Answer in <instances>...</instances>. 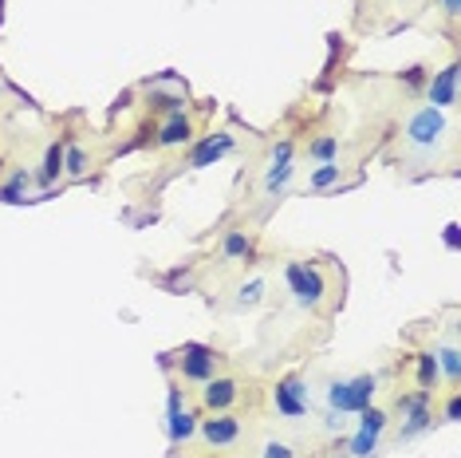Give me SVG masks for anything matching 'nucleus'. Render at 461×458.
Returning <instances> with one entry per match:
<instances>
[{
	"label": "nucleus",
	"instance_id": "obj_1",
	"mask_svg": "<svg viewBox=\"0 0 461 458\" xmlns=\"http://www.w3.org/2000/svg\"><path fill=\"white\" fill-rule=\"evenodd\" d=\"M394 411H398V435H394L398 443H411V439H418V435L434 431V419H438L434 415V391H422V388L398 391Z\"/></svg>",
	"mask_w": 461,
	"mask_h": 458
},
{
	"label": "nucleus",
	"instance_id": "obj_2",
	"mask_svg": "<svg viewBox=\"0 0 461 458\" xmlns=\"http://www.w3.org/2000/svg\"><path fill=\"white\" fill-rule=\"evenodd\" d=\"M375 391H379V376L375 371H363V376H351V380H331L328 408L331 415H359L375 403Z\"/></svg>",
	"mask_w": 461,
	"mask_h": 458
},
{
	"label": "nucleus",
	"instance_id": "obj_3",
	"mask_svg": "<svg viewBox=\"0 0 461 458\" xmlns=\"http://www.w3.org/2000/svg\"><path fill=\"white\" fill-rule=\"evenodd\" d=\"M285 289L300 308L320 312L323 297H328V277H323L320 265H312V261H285Z\"/></svg>",
	"mask_w": 461,
	"mask_h": 458
},
{
	"label": "nucleus",
	"instance_id": "obj_4",
	"mask_svg": "<svg viewBox=\"0 0 461 458\" xmlns=\"http://www.w3.org/2000/svg\"><path fill=\"white\" fill-rule=\"evenodd\" d=\"M446 134H449V119H446V111H438V107H418L411 119H406V147H411L414 154H434L438 147L446 142Z\"/></svg>",
	"mask_w": 461,
	"mask_h": 458
},
{
	"label": "nucleus",
	"instance_id": "obj_5",
	"mask_svg": "<svg viewBox=\"0 0 461 458\" xmlns=\"http://www.w3.org/2000/svg\"><path fill=\"white\" fill-rule=\"evenodd\" d=\"M221 352L209 348V344H185L182 352H177V376L182 383H209L213 376H221Z\"/></svg>",
	"mask_w": 461,
	"mask_h": 458
},
{
	"label": "nucleus",
	"instance_id": "obj_6",
	"mask_svg": "<svg viewBox=\"0 0 461 458\" xmlns=\"http://www.w3.org/2000/svg\"><path fill=\"white\" fill-rule=\"evenodd\" d=\"M386 426H391V415H386L383 408H366L359 411V426H355L351 443H348V458H375L379 454V443L386 435Z\"/></svg>",
	"mask_w": 461,
	"mask_h": 458
},
{
	"label": "nucleus",
	"instance_id": "obj_7",
	"mask_svg": "<svg viewBox=\"0 0 461 458\" xmlns=\"http://www.w3.org/2000/svg\"><path fill=\"white\" fill-rule=\"evenodd\" d=\"M272 408H276L280 419H303V415L312 411V391H308V380L303 376H285L276 380V388H272Z\"/></svg>",
	"mask_w": 461,
	"mask_h": 458
},
{
	"label": "nucleus",
	"instance_id": "obj_8",
	"mask_svg": "<svg viewBox=\"0 0 461 458\" xmlns=\"http://www.w3.org/2000/svg\"><path fill=\"white\" fill-rule=\"evenodd\" d=\"M197 423H202V415L185 408L182 388L170 383V395H166V435H170V443H190L197 435Z\"/></svg>",
	"mask_w": 461,
	"mask_h": 458
},
{
	"label": "nucleus",
	"instance_id": "obj_9",
	"mask_svg": "<svg viewBox=\"0 0 461 458\" xmlns=\"http://www.w3.org/2000/svg\"><path fill=\"white\" fill-rule=\"evenodd\" d=\"M197 435H202V443L209 451H229V446L240 443L245 423H240V415H233V411H217V415H209V419L197 423Z\"/></svg>",
	"mask_w": 461,
	"mask_h": 458
},
{
	"label": "nucleus",
	"instance_id": "obj_10",
	"mask_svg": "<svg viewBox=\"0 0 461 458\" xmlns=\"http://www.w3.org/2000/svg\"><path fill=\"white\" fill-rule=\"evenodd\" d=\"M237 399H240V380H233V376H213L209 383H202V395H197L202 411H209V415L233 411Z\"/></svg>",
	"mask_w": 461,
	"mask_h": 458
},
{
	"label": "nucleus",
	"instance_id": "obj_11",
	"mask_svg": "<svg viewBox=\"0 0 461 458\" xmlns=\"http://www.w3.org/2000/svg\"><path fill=\"white\" fill-rule=\"evenodd\" d=\"M292 174H296V162H292V142H276V151H272L268 159V170H265V194H280L285 186L292 182Z\"/></svg>",
	"mask_w": 461,
	"mask_h": 458
},
{
	"label": "nucleus",
	"instance_id": "obj_12",
	"mask_svg": "<svg viewBox=\"0 0 461 458\" xmlns=\"http://www.w3.org/2000/svg\"><path fill=\"white\" fill-rule=\"evenodd\" d=\"M426 103L438 111H449L457 103V64H446L442 71H434L426 83Z\"/></svg>",
	"mask_w": 461,
	"mask_h": 458
},
{
	"label": "nucleus",
	"instance_id": "obj_13",
	"mask_svg": "<svg viewBox=\"0 0 461 458\" xmlns=\"http://www.w3.org/2000/svg\"><path fill=\"white\" fill-rule=\"evenodd\" d=\"M237 147V139L229 131H217V134H209V139H202L194 147V154H190V170H202V166H213V162H221L229 151Z\"/></svg>",
	"mask_w": 461,
	"mask_h": 458
},
{
	"label": "nucleus",
	"instance_id": "obj_14",
	"mask_svg": "<svg viewBox=\"0 0 461 458\" xmlns=\"http://www.w3.org/2000/svg\"><path fill=\"white\" fill-rule=\"evenodd\" d=\"M190 142H194V119L185 111H177V114H170V119L162 123L154 147L158 151H177V147H190Z\"/></svg>",
	"mask_w": 461,
	"mask_h": 458
},
{
	"label": "nucleus",
	"instance_id": "obj_15",
	"mask_svg": "<svg viewBox=\"0 0 461 458\" xmlns=\"http://www.w3.org/2000/svg\"><path fill=\"white\" fill-rule=\"evenodd\" d=\"M217 253H221L225 265H253L257 261V242L245 234V229H225Z\"/></svg>",
	"mask_w": 461,
	"mask_h": 458
},
{
	"label": "nucleus",
	"instance_id": "obj_16",
	"mask_svg": "<svg viewBox=\"0 0 461 458\" xmlns=\"http://www.w3.org/2000/svg\"><path fill=\"white\" fill-rule=\"evenodd\" d=\"M28 190H32V170H28V166H16V170L0 182V202H24Z\"/></svg>",
	"mask_w": 461,
	"mask_h": 458
},
{
	"label": "nucleus",
	"instance_id": "obj_17",
	"mask_svg": "<svg viewBox=\"0 0 461 458\" xmlns=\"http://www.w3.org/2000/svg\"><path fill=\"white\" fill-rule=\"evenodd\" d=\"M434 360H438V371L446 376V383L457 391V383H461V356H457V344L449 340V344H442V348H434Z\"/></svg>",
	"mask_w": 461,
	"mask_h": 458
},
{
	"label": "nucleus",
	"instance_id": "obj_18",
	"mask_svg": "<svg viewBox=\"0 0 461 458\" xmlns=\"http://www.w3.org/2000/svg\"><path fill=\"white\" fill-rule=\"evenodd\" d=\"M40 186H56V179H64V142H51V147L44 151V162H40Z\"/></svg>",
	"mask_w": 461,
	"mask_h": 458
},
{
	"label": "nucleus",
	"instance_id": "obj_19",
	"mask_svg": "<svg viewBox=\"0 0 461 458\" xmlns=\"http://www.w3.org/2000/svg\"><path fill=\"white\" fill-rule=\"evenodd\" d=\"M265 297H268V280L265 277H253V280H245V285L237 289V308L253 312V308L265 305Z\"/></svg>",
	"mask_w": 461,
	"mask_h": 458
},
{
	"label": "nucleus",
	"instance_id": "obj_20",
	"mask_svg": "<svg viewBox=\"0 0 461 458\" xmlns=\"http://www.w3.org/2000/svg\"><path fill=\"white\" fill-rule=\"evenodd\" d=\"M414 368H418V388L438 395V380H442V371H438L434 352H418V356H414Z\"/></svg>",
	"mask_w": 461,
	"mask_h": 458
},
{
	"label": "nucleus",
	"instance_id": "obj_21",
	"mask_svg": "<svg viewBox=\"0 0 461 458\" xmlns=\"http://www.w3.org/2000/svg\"><path fill=\"white\" fill-rule=\"evenodd\" d=\"M91 170V154L79 147V142H68L64 147V174L68 179H87Z\"/></svg>",
	"mask_w": 461,
	"mask_h": 458
},
{
	"label": "nucleus",
	"instance_id": "obj_22",
	"mask_svg": "<svg viewBox=\"0 0 461 458\" xmlns=\"http://www.w3.org/2000/svg\"><path fill=\"white\" fill-rule=\"evenodd\" d=\"M343 182V166L339 162H320L316 170H312V179H308V190H331V186H339Z\"/></svg>",
	"mask_w": 461,
	"mask_h": 458
},
{
	"label": "nucleus",
	"instance_id": "obj_23",
	"mask_svg": "<svg viewBox=\"0 0 461 458\" xmlns=\"http://www.w3.org/2000/svg\"><path fill=\"white\" fill-rule=\"evenodd\" d=\"M308 159L312 162H339V134H320V139H312Z\"/></svg>",
	"mask_w": 461,
	"mask_h": 458
},
{
	"label": "nucleus",
	"instance_id": "obj_24",
	"mask_svg": "<svg viewBox=\"0 0 461 458\" xmlns=\"http://www.w3.org/2000/svg\"><path fill=\"white\" fill-rule=\"evenodd\" d=\"M260 458H296V451H292L288 443H280V439H272L265 451H260Z\"/></svg>",
	"mask_w": 461,
	"mask_h": 458
},
{
	"label": "nucleus",
	"instance_id": "obj_25",
	"mask_svg": "<svg viewBox=\"0 0 461 458\" xmlns=\"http://www.w3.org/2000/svg\"><path fill=\"white\" fill-rule=\"evenodd\" d=\"M442 419L446 423H457L461 419V395L454 391V395H449V399H446V411H442Z\"/></svg>",
	"mask_w": 461,
	"mask_h": 458
},
{
	"label": "nucleus",
	"instance_id": "obj_26",
	"mask_svg": "<svg viewBox=\"0 0 461 458\" xmlns=\"http://www.w3.org/2000/svg\"><path fill=\"white\" fill-rule=\"evenodd\" d=\"M438 8H442L449 20H457V16H461V0H438Z\"/></svg>",
	"mask_w": 461,
	"mask_h": 458
},
{
	"label": "nucleus",
	"instance_id": "obj_27",
	"mask_svg": "<svg viewBox=\"0 0 461 458\" xmlns=\"http://www.w3.org/2000/svg\"><path fill=\"white\" fill-rule=\"evenodd\" d=\"M446 245H449V249L457 245V225H449V229H446Z\"/></svg>",
	"mask_w": 461,
	"mask_h": 458
},
{
	"label": "nucleus",
	"instance_id": "obj_28",
	"mask_svg": "<svg viewBox=\"0 0 461 458\" xmlns=\"http://www.w3.org/2000/svg\"><path fill=\"white\" fill-rule=\"evenodd\" d=\"M0 99H5V79H0Z\"/></svg>",
	"mask_w": 461,
	"mask_h": 458
}]
</instances>
